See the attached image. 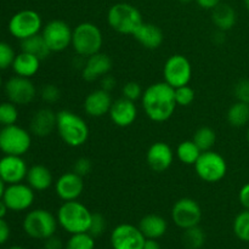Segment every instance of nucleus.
Listing matches in <instances>:
<instances>
[{"instance_id": "nucleus-1", "label": "nucleus", "mask_w": 249, "mask_h": 249, "mask_svg": "<svg viewBox=\"0 0 249 249\" xmlns=\"http://www.w3.org/2000/svg\"><path fill=\"white\" fill-rule=\"evenodd\" d=\"M145 114L156 123H163L172 118L178 105L175 90L165 82H158L146 88L141 96Z\"/></svg>"}, {"instance_id": "nucleus-2", "label": "nucleus", "mask_w": 249, "mask_h": 249, "mask_svg": "<svg viewBox=\"0 0 249 249\" xmlns=\"http://www.w3.org/2000/svg\"><path fill=\"white\" fill-rule=\"evenodd\" d=\"M56 130L61 140L70 147H80L89 139L90 130L87 122L74 112L62 109L57 112Z\"/></svg>"}, {"instance_id": "nucleus-3", "label": "nucleus", "mask_w": 249, "mask_h": 249, "mask_svg": "<svg viewBox=\"0 0 249 249\" xmlns=\"http://www.w3.org/2000/svg\"><path fill=\"white\" fill-rule=\"evenodd\" d=\"M91 215L92 213L87 208V206L75 199V201L63 202L58 208L56 218L58 225L66 232L73 235V233L88 232Z\"/></svg>"}, {"instance_id": "nucleus-4", "label": "nucleus", "mask_w": 249, "mask_h": 249, "mask_svg": "<svg viewBox=\"0 0 249 249\" xmlns=\"http://www.w3.org/2000/svg\"><path fill=\"white\" fill-rule=\"evenodd\" d=\"M104 44L102 32L96 24L91 22H83L73 29L72 44L77 55L88 58L95 53H100Z\"/></svg>"}, {"instance_id": "nucleus-5", "label": "nucleus", "mask_w": 249, "mask_h": 249, "mask_svg": "<svg viewBox=\"0 0 249 249\" xmlns=\"http://www.w3.org/2000/svg\"><path fill=\"white\" fill-rule=\"evenodd\" d=\"M107 22L114 32L119 34L134 36L139 27L143 23L142 15L128 2H118L109 7Z\"/></svg>"}, {"instance_id": "nucleus-6", "label": "nucleus", "mask_w": 249, "mask_h": 249, "mask_svg": "<svg viewBox=\"0 0 249 249\" xmlns=\"http://www.w3.org/2000/svg\"><path fill=\"white\" fill-rule=\"evenodd\" d=\"M57 218L46 209H33L23 219V231L34 240L45 241L57 231Z\"/></svg>"}, {"instance_id": "nucleus-7", "label": "nucleus", "mask_w": 249, "mask_h": 249, "mask_svg": "<svg viewBox=\"0 0 249 249\" xmlns=\"http://www.w3.org/2000/svg\"><path fill=\"white\" fill-rule=\"evenodd\" d=\"M197 177L204 182L215 184L223 180L228 173V163L220 153L215 151L202 152L197 162L195 163Z\"/></svg>"}, {"instance_id": "nucleus-8", "label": "nucleus", "mask_w": 249, "mask_h": 249, "mask_svg": "<svg viewBox=\"0 0 249 249\" xmlns=\"http://www.w3.org/2000/svg\"><path fill=\"white\" fill-rule=\"evenodd\" d=\"M31 146V133L22 126L12 124L0 130V151L4 155L23 156L28 152Z\"/></svg>"}, {"instance_id": "nucleus-9", "label": "nucleus", "mask_w": 249, "mask_h": 249, "mask_svg": "<svg viewBox=\"0 0 249 249\" xmlns=\"http://www.w3.org/2000/svg\"><path fill=\"white\" fill-rule=\"evenodd\" d=\"M43 21L40 15L34 10H21L16 12L9 21V32L16 39L23 40L40 33Z\"/></svg>"}, {"instance_id": "nucleus-10", "label": "nucleus", "mask_w": 249, "mask_h": 249, "mask_svg": "<svg viewBox=\"0 0 249 249\" xmlns=\"http://www.w3.org/2000/svg\"><path fill=\"white\" fill-rule=\"evenodd\" d=\"M164 82L170 87L177 88L189 85L192 78V66L189 58L184 55H172L163 67Z\"/></svg>"}, {"instance_id": "nucleus-11", "label": "nucleus", "mask_w": 249, "mask_h": 249, "mask_svg": "<svg viewBox=\"0 0 249 249\" xmlns=\"http://www.w3.org/2000/svg\"><path fill=\"white\" fill-rule=\"evenodd\" d=\"M73 29L62 19H53L41 29V36L45 39L51 53H61L72 44Z\"/></svg>"}, {"instance_id": "nucleus-12", "label": "nucleus", "mask_w": 249, "mask_h": 249, "mask_svg": "<svg viewBox=\"0 0 249 249\" xmlns=\"http://www.w3.org/2000/svg\"><path fill=\"white\" fill-rule=\"evenodd\" d=\"M202 209L198 202L184 197L178 199L172 208V219L178 228L189 229L199 225L202 220Z\"/></svg>"}, {"instance_id": "nucleus-13", "label": "nucleus", "mask_w": 249, "mask_h": 249, "mask_svg": "<svg viewBox=\"0 0 249 249\" xmlns=\"http://www.w3.org/2000/svg\"><path fill=\"white\" fill-rule=\"evenodd\" d=\"M146 241L139 226L131 224H119L111 233V246L113 249H142Z\"/></svg>"}, {"instance_id": "nucleus-14", "label": "nucleus", "mask_w": 249, "mask_h": 249, "mask_svg": "<svg viewBox=\"0 0 249 249\" xmlns=\"http://www.w3.org/2000/svg\"><path fill=\"white\" fill-rule=\"evenodd\" d=\"M5 94L10 102L16 106H24L36 99V88L31 78L15 75L5 83Z\"/></svg>"}, {"instance_id": "nucleus-15", "label": "nucleus", "mask_w": 249, "mask_h": 249, "mask_svg": "<svg viewBox=\"0 0 249 249\" xmlns=\"http://www.w3.org/2000/svg\"><path fill=\"white\" fill-rule=\"evenodd\" d=\"M34 190L28 184H12L5 187L2 199L9 211L23 212L31 208L34 203Z\"/></svg>"}, {"instance_id": "nucleus-16", "label": "nucleus", "mask_w": 249, "mask_h": 249, "mask_svg": "<svg viewBox=\"0 0 249 249\" xmlns=\"http://www.w3.org/2000/svg\"><path fill=\"white\" fill-rule=\"evenodd\" d=\"M29 168L22 156L5 155L0 160V179L7 185L18 184L27 177Z\"/></svg>"}, {"instance_id": "nucleus-17", "label": "nucleus", "mask_w": 249, "mask_h": 249, "mask_svg": "<svg viewBox=\"0 0 249 249\" xmlns=\"http://www.w3.org/2000/svg\"><path fill=\"white\" fill-rule=\"evenodd\" d=\"M84 191V181L80 175L72 172L65 173L55 181V192L63 202L75 201Z\"/></svg>"}, {"instance_id": "nucleus-18", "label": "nucleus", "mask_w": 249, "mask_h": 249, "mask_svg": "<svg viewBox=\"0 0 249 249\" xmlns=\"http://www.w3.org/2000/svg\"><path fill=\"white\" fill-rule=\"evenodd\" d=\"M108 116L112 123L119 128H128L133 125L138 118V107L131 100L121 97L113 101L109 108Z\"/></svg>"}, {"instance_id": "nucleus-19", "label": "nucleus", "mask_w": 249, "mask_h": 249, "mask_svg": "<svg viewBox=\"0 0 249 249\" xmlns=\"http://www.w3.org/2000/svg\"><path fill=\"white\" fill-rule=\"evenodd\" d=\"M174 160V152L167 142L158 141L148 147L146 153V162L148 167L156 173H163L169 169Z\"/></svg>"}, {"instance_id": "nucleus-20", "label": "nucleus", "mask_w": 249, "mask_h": 249, "mask_svg": "<svg viewBox=\"0 0 249 249\" xmlns=\"http://www.w3.org/2000/svg\"><path fill=\"white\" fill-rule=\"evenodd\" d=\"M111 70V57L100 51L85 60V65L82 70V78L85 82H95L97 79H101L104 75L108 74Z\"/></svg>"}, {"instance_id": "nucleus-21", "label": "nucleus", "mask_w": 249, "mask_h": 249, "mask_svg": "<svg viewBox=\"0 0 249 249\" xmlns=\"http://www.w3.org/2000/svg\"><path fill=\"white\" fill-rule=\"evenodd\" d=\"M113 100L111 94L104 89H97L89 92L84 100V112L92 118H101L109 112Z\"/></svg>"}, {"instance_id": "nucleus-22", "label": "nucleus", "mask_w": 249, "mask_h": 249, "mask_svg": "<svg viewBox=\"0 0 249 249\" xmlns=\"http://www.w3.org/2000/svg\"><path fill=\"white\" fill-rule=\"evenodd\" d=\"M56 124H57V113L45 107L34 112L29 123V129L33 135L38 138H46L53 134V130H56Z\"/></svg>"}, {"instance_id": "nucleus-23", "label": "nucleus", "mask_w": 249, "mask_h": 249, "mask_svg": "<svg viewBox=\"0 0 249 249\" xmlns=\"http://www.w3.org/2000/svg\"><path fill=\"white\" fill-rule=\"evenodd\" d=\"M134 38L141 44L145 49L148 50H156L162 45L164 40V34L162 29L153 23H146L143 22L138 31L134 33Z\"/></svg>"}, {"instance_id": "nucleus-24", "label": "nucleus", "mask_w": 249, "mask_h": 249, "mask_svg": "<svg viewBox=\"0 0 249 249\" xmlns=\"http://www.w3.org/2000/svg\"><path fill=\"white\" fill-rule=\"evenodd\" d=\"M139 229L146 240H155L163 237L168 230V223L163 216L158 214H147L139 223Z\"/></svg>"}, {"instance_id": "nucleus-25", "label": "nucleus", "mask_w": 249, "mask_h": 249, "mask_svg": "<svg viewBox=\"0 0 249 249\" xmlns=\"http://www.w3.org/2000/svg\"><path fill=\"white\" fill-rule=\"evenodd\" d=\"M27 184L34 191H45L50 189L53 184V178L50 169L43 164H36L31 167L27 173Z\"/></svg>"}, {"instance_id": "nucleus-26", "label": "nucleus", "mask_w": 249, "mask_h": 249, "mask_svg": "<svg viewBox=\"0 0 249 249\" xmlns=\"http://www.w3.org/2000/svg\"><path fill=\"white\" fill-rule=\"evenodd\" d=\"M39 68H40V60L24 51H21L18 55H16L12 63V70L15 74L24 78H32L36 75Z\"/></svg>"}, {"instance_id": "nucleus-27", "label": "nucleus", "mask_w": 249, "mask_h": 249, "mask_svg": "<svg viewBox=\"0 0 249 249\" xmlns=\"http://www.w3.org/2000/svg\"><path fill=\"white\" fill-rule=\"evenodd\" d=\"M212 21L219 31L226 32L235 27L236 21H237V15H236V11L232 6L220 2L218 6L213 9Z\"/></svg>"}, {"instance_id": "nucleus-28", "label": "nucleus", "mask_w": 249, "mask_h": 249, "mask_svg": "<svg viewBox=\"0 0 249 249\" xmlns=\"http://www.w3.org/2000/svg\"><path fill=\"white\" fill-rule=\"evenodd\" d=\"M21 50L24 53H28L31 55H34L39 60H45L51 53V50L49 49L45 39L43 38L41 33L32 36L29 38L21 40Z\"/></svg>"}, {"instance_id": "nucleus-29", "label": "nucleus", "mask_w": 249, "mask_h": 249, "mask_svg": "<svg viewBox=\"0 0 249 249\" xmlns=\"http://www.w3.org/2000/svg\"><path fill=\"white\" fill-rule=\"evenodd\" d=\"M229 124L233 128H242L249 123V104L237 101L231 105L226 113Z\"/></svg>"}, {"instance_id": "nucleus-30", "label": "nucleus", "mask_w": 249, "mask_h": 249, "mask_svg": "<svg viewBox=\"0 0 249 249\" xmlns=\"http://www.w3.org/2000/svg\"><path fill=\"white\" fill-rule=\"evenodd\" d=\"M202 151L198 146L194 142V140H185L179 143L177 147V157L181 163L186 165H195L197 160L201 156Z\"/></svg>"}, {"instance_id": "nucleus-31", "label": "nucleus", "mask_w": 249, "mask_h": 249, "mask_svg": "<svg viewBox=\"0 0 249 249\" xmlns=\"http://www.w3.org/2000/svg\"><path fill=\"white\" fill-rule=\"evenodd\" d=\"M192 140L202 152H206V151H211L215 145L216 134L211 126H201L194 134Z\"/></svg>"}, {"instance_id": "nucleus-32", "label": "nucleus", "mask_w": 249, "mask_h": 249, "mask_svg": "<svg viewBox=\"0 0 249 249\" xmlns=\"http://www.w3.org/2000/svg\"><path fill=\"white\" fill-rule=\"evenodd\" d=\"M182 245L187 249H201L206 242V233L198 225L185 229L182 233Z\"/></svg>"}, {"instance_id": "nucleus-33", "label": "nucleus", "mask_w": 249, "mask_h": 249, "mask_svg": "<svg viewBox=\"0 0 249 249\" xmlns=\"http://www.w3.org/2000/svg\"><path fill=\"white\" fill-rule=\"evenodd\" d=\"M65 249H95V237L89 232L73 233L65 245Z\"/></svg>"}, {"instance_id": "nucleus-34", "label": "nucleus", "mask_w": 249, "mask_h": 249, "mask_svg": "<svg viewBox=\"0 0 249 249\" xmlns=\"http://www.w3.org/2000/svg\"><path fill=\"white\" fill-rule=\"evenodd\" d=\"M232 229L238 240L249 242V211L245 209L236 215Z\"/></svg>"}, {"instance_id": "nucleus-35", "label": "nucleus", "mask_w": 249, "mask_h": 249, "mask_svg": "<svg viewBox=\"0 0 249 249\" xmlns=\"http://www.w3.org/2000/svg\"><path fill=\"white\" fill-rule=\"evenodd\" d=\"M18 119V109L12 102H1L0 104V125L7 126L16 124Z\"/></svg>"}, {"instance_id": "nucleus-36", "label": "nucleus", "mask_w": 249, "mask_h": 249, "mask_svg": "<svg viewBox=\"0 0 249 249\" xmlns=\"http://www.w3.org/2000/svg\"><path fill=\"white\" fill-rule=\"evenodd\" d=\"M175 90V101L178 106L187 107L195 101V90L190 85H184V87L177 88Z\"/></svg>"}, {"instance_id": "nucleus-37", "label": "nucleus", "mask_w": 249, "mask_h": 249, "mask_svg": "<svg viewBox=\"0 0 249 249\" xmlns=\"http://www.w3.org/2000/svg\"><path fill=\"white\" fill-rule=\"evenodd\" d=\"M107 221L106 218L102 215L101 213H92L91 221H90V226L88 232L92 236V237L97 238L106 231Z\"/></svg>"}, {"instance_id": "nucleus-38", "label": "nucleus", "mask_w": 249, "mask_h": 249, "mask_svg": "<svg viewBox=\"0 0 249 249\" xmlns=\"http://www.w3.org/2000/svg\"><path fill=\"white\" fill-rule=\"evenodd\" d=\"M16 53L12 46L5 41H0V70H7L12 67Z\"/></svg>"}, {"instance_id": "nucleus-39", "label": "nucleus", "mask_w": 249, "mask_h": 249, "mask_svg": "<svg viewBox=\"0 0 249 249\" xmlns=\"http://www.w3.org/2000/svg\"><path fill=\"white\" fill-rule=\"evenodd\" d=\"M143 94V90L141 85L136 82H128L122 88V95L125 99L131 100V101H138L141 100V96Z\"/></svg>"}, {"instance_id": "nucleus-40", "label": "nucleus", "mask_w": 249, "mask_h": 249, "mask_svg": "<svg viewBox=\"0 0 249 249\" xmlns=\"http://www.w3.org/2000/svg\"><path fill=\"white\" fill-rule=\"evenodd\" d=\"M40 97L46 104H55L61 99V91L56 85L45 84L40 90Z\"/></svg>"}, {"instance_id": "nucleus-41", "label": "nucleus", "mask_w": 249, "mask_h": 249, "mask_svg": "<svg viewBox=\"0 0 249 249\" xmlns=\"http://www.w3.org/2000/svg\"><path fill=\"white\" fill-rule=\"evenodd\" d=\"M91 169H92L91 160L87 157L78 158V160L74 162V164H73V172L77 173V174L80 175L82 178L89 175L90 172H91Z\"/></svg>"}, {"instance_id": "nucleus-42", "label": "nucleus", "mask_w": 249, "mask_h": 249, "mask_svg": "<svg viewBox=\"0 0 249 249\" xmlns=\"http://www.w3.org/2000/svg\"><path fill=\"white\" fill-rule=\"evenodd\" d=\"M235 95L237 97V101L249 104V79H242L236 84Z\"/></svg>"}, {"instance_id": "nucleus-43", "label": "nucleus", "mask_w": 249, "mask_h": 249, "mask_svg": "<svg viewBox=\"0 0 249 249\" xmlns=\"http://www.w3.org/2000/svg\"><path fill=\"white\" fill-rule=\"evenodd\" d=\"M100 84H101V89L106 90V91H108V92H111L112 90L114 89V87H116L117 80H116V78L113 77V75H111L108 73V74L104 75V77L100 79Z\"/></svg>"}, {"instance_id": "nucleus-44", "label": "nucleus", "mask_w": 249, "mask_h": 249, "mask_svg": "<svg viewBox=\"0 0 249 249\" xmlns=\"http://www.w3.org/2000/svg\"><path fill=\"white\" fill-rule=\"evenodd\" d=\"M238 199H240L241 206L249 211V182L241 187L240 194H238Z\"/></svg>"}, {"instance_id": "nucleus-45", "label": "nucleus", "mask_w": 249, "mask_h": 249, "mask_svg": "<svg viewBox=\"0 0 249 249\" xmlns=\"http://www.w3.org/2000/svg\"><path fill=\"white\" fill-rule=\"evenodd\" d=\"M44 249H63V243L61 238L53 235L44 241Z\"/></svg>"}, {"instance_id": "nucleus-46", "label": "nucleus", "mask_w": 249, "mask_h": 249, "mask_svg": "<svg viewBox=\"0 0 249 249\" xmlns=\"http://www.w3.org/2000/svg\"><path fill=\"white\" fill-rule=\"evenodd\" d=\"M10 226L5 219H0V245H4L10 238Z\"/></svg>"}, {"instance_id": "nucleus-47", "label": "nucleus", "mask_w": 249, "mask_h": 249, "mask_svg": "<svg viewBox=\"0 0 249 249\" xmlns=\"http://www.w3.org/2000/svg\"><path fill=\"white\" fill-rule=\"evenodd\" d=\"M198 6H201L204 10H213L214 7L218 6L221 2V0H196Z\"/></svg>"}, {"instance_id": "nucleus-48", "label": "nucleus", "mask_w": 249, "mask_h": 249, "mask_svg": "<svg viewBox=\"0 0 249 249\" xmlns=\"http://www.w3.org/2000/svg\"><path fill=\"white\" fill-rule=\"evenodd\" d=\"M142 249H162L160 245L157 243V241L155 240H147L146 241L145 246H143Z\"/></svg>"}, {"instance_id": "nucleus-49", "label": "nucleus", "mask_w": 249, "mask_h": 249, "mask_svg": "<svg viewBox=\"0 0 249 249\" xmlns=\"http://www.w3.org/2000/svg\"><path fill=\"white\" fill-rule=\"evenodd\" d=\"M7 211H9V208H7L6 203L4 202V199L0 198V219L5 218V215L7 214Z\"/></svg>"}, {"instance_id": "nucleus-50", "label": "nucleus", "mask_w": 249, "mask_h": 249, "mask_svg": "<svg viewBox=\"0 0 249 249\" xmlns=\"http://www.w3.org/2000/svg\"><path fill=\"white\" fill-rule=\"evenodd\" d=\"M4 191H5V182L0 179V198H2Z\"/></svg>"}, {"instance_id": "nucleus-51", "label": "nucleus", "mask_w": 249, "mask_h": 249, "mask_svg": "<svg viewBox=\"0 0 249 249\" xmlns=\"http://www.w3.org/2000/svg\"><path fill=\"white\" fill-rule=\"evenodd\" d=\"M7 249H26V248L21 247V246H12V247H10V248H7Z\"/></svg>"}, {"instance_id": "nucleus-52", "label": "nucleus", "mask_w": 249, "mask_h": 249, "mask_svg": "<svg viewBox=\"0 0 249 249\" xmlns=\"http://www.w3.org/2000/svg\"><path fill=\"white\" fill-rule=\"evenodd\" d=\"M180 2H182V4H189V2H191L192 0H179Z\"/></svg>"}, {"instance_id": "nucleus-53", "label": "nucleus", "mask_w": 249, "mask_h": 249, "mask_svg": "<svg viewBox=\"0 0 249 249\" xmlns=\"http://www.w3.org/2000/svg\"><path fill=\"white\" fill-rule=\"evenodd\" d=\"M245 5H246V7H247V10L249 11V0H245Z\"/></svg>"}, {"instance_id": "nucleus-54", "label": "nucleus", "mask_w": 249, "mask_h": 249, "mask_svg": "<svg viewBox=\"0 0 249 249\" xmlns=\"http://www.w3.org/2000/svg\"><path fill=\"white\" fill-rule=\"evenodd\" d=\"M247 140H248V143H249V128H248V131H247Z\"/></svg>"}, {"instance_id": "nucleus-55", "label": "nucleus", "mask_w": 249, "mask_h": 249, "mask_svg": "<svg viewBox=\"0 0 249 249\" xmlns=\"http://www.w3.org/2000/svg\"><path fill=\"white\" fill-rule=\"evenodd\" d=\"M1 84H2V80H1V75H0V88H1Z\"/></svg>"}]
</instances>
